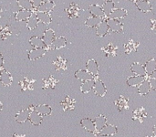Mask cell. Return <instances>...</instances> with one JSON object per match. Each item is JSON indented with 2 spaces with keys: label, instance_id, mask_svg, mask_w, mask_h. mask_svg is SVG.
<instances>
[{
  "label": "cell",
  "instance_id": "obj_1",
  "mask_svg": "<svg viewBox=\"0 0 156 137\" xmlns=\"http://www.w3.org/2000/svg\"><path fill=\"white\" fill-rule=\"evenodd\" d=\"M106 20H107V24L109 26L110 30H112L114 33L122 32V30H123V24L122 22H120V20L112 19V18H109V17Z\"/></svg>",
  "mask_w": 156,
  "mask_h": 137
},
{
  "label": "cell",
  "instance_id": "obj_2",
  "mask_svg": "<svg viewBox=\"0 0 156 137\" xmlns=\"http://www.w3.org/2000/svg\"><path fill=\"white\" fill-rule=\"evenodd\" d=\"M80 125L87 131V132H90L91 134H94V135H97L96 133L97 130H96V127H95V123L92 119L90 118H84L80 121ZM99 135V133H98Z\"/></svg>",
  "mask_w": 156,
  "mask_h": 137
},
{
  "label": "cell",
  "instance_id": "obj_3",
  "mask_svg": "<svg viewBox=\"0 0 156 137\" xmlns=\"http://www.w3.org/2000/svg\"><path fill=\"white\" fill-rule=\"evenodd\" d=\"M48 47L46 49H33L29 51L27 57L30 60L34 61V60H37L40 58H42L48 51Z\"/></svg>",
  "mask_w": 156,
  "mask_h": 137
},
{
  "label": "cell",
  "instance_id": "obj_4",
  "mask_svg": "<svg viewBox=\"0 0 156 137\" xmlns=\"http://www.w3.org/2000/svg\"><path fill=\"white\" fill-rule=\"evenodd\" d=\"M146 80V76H140V75H133L127 78L126 82L130 87H138L142 82Z\"/></svg>",
  "mask_w": 156,
  "mask_h": 137
},
{
  "label": "cell",
  "instance_id": "obj_5",
  "mask_svg": "<svg viewBox=\"0 0 156 137\" xmlns=\"http://www.w3.org/2000/svg\"><path fill=\"white\" fill-rule=\"evenodd\" d=\"M62 110L64 112H69V111H72L75 108V104H76V101L71 98L70 96L67 95L65 97V99L60 103Z\"/></svg>",
  "mask_w": 156,
  "mask_h": 137
},
{
  "label": "cell",
  "instance_id": "obj_6",
  "mask_svg": "<svg viewBox=\"0 0 156 137\" xmlns=\"http://www.w3.org/2000/svg\"><path fill=\"white\" fill-rule=\"evenodd\" d=\"M56 38V35L53 29L48 28L46 31H44L43 35H42V39L44 41V43L46 44L47 47H49L55 40Z\"/></svg>",
  "mask_w": 156,
  "mask_h": 137
},
{
  "label": "cell",
  "instance_id": "obj_7",
  "mask_svg": "<svg viewBox=\"0 0 156 137\" xmlns=\"http://www.w3.org/2000/svg\"><path fill=\"white\" fill-rule=\"evenodd\" d=\"M86 70L92 76L96 77L99 74V65L94 59H90L86 63Z\"/></svg>",
  "mask_w": 156,
  "mask_h": 137
},
{
  "label": "cell",
  "instance_id": "obj_8",
  "mask_svg": "<svg viewBox=\"0 0 156 137\" xmlns=\"http://www.w3.org/2000/svg\"><path fill=\"white\" fill-rule=\"evenodd\" d=\"M34 112L43 116H48L52 114V109L48 104H38L34 106Z\"/></svg>",
  "mask_w": 156,
  "mask_h": 137
},
{
  "label": "cell",
  "instance_id": "obj_9",
  "mask_svg": "<svg viewBox=\"0 0 156 137\" xmlns=\"http://www.w3.org/2000/svg\"><path fill=\"white\" fill-rule=\"evenodd\" d=\"M0 82L3 86L8 87L12 84L13 82V78L12 75L9 71L5 70H1V73H0Z\"/></svg>",
  "mask_w": 156,
  "mask_h": 137
},
{
  "label": "cell",
  "instance_id": "obj_10",
  "mask_svg": "<svg viewBox=\"0 0 156 137\" xmlns=\"http://www.w3.org/2000/svg\"><path fill=\"white\" fill-rule=\"evenodd\" d=\"M93 92H94V93L96 95H98L100 97H104L105 94H106V92H107V89H106L105 84L101 81L97 80V81H95Z\"/></svg>",
  "mask_w": 156,
  "mask_h": 137
},
{
  "label": "cell",
  "instance_id": "obj_11",
  "mask_svg": "<svg viewBox=\"0 0 156 137\" xmlns=\"http://www.w3.org/2000/svg\"><path fill=\"white\" fill-rule=\"evenodd\" d=\"M136 7L144 13H148L152 10V5L147 0H133Z\"/></svg>",
  "mask_w": 156,
  "mask_h": 137
},
{
  "label": "cell",
  "instance_id": "obj_12",
  "mask_svg": "<svg viewBox=\"0 0 156 137\" xmlns=\"http://www.w3.org/2000/svg\"><path fill=\"white\" fill-rule=\"evenodd\" d=\"M75 78L77 80H80L81 81H92L95 79L94 76H92L90 72H88L86 70H79L74 74Z\"/></svg>",
  "mask_w": 156,
  "mask_h": 137
},
{
  "label": "cell",
  "instance_id": "obj_13",
  "mask_svg": "<svg viewBox=\"0 0 156 137\" xmlns=\"http://www.w3.org/2000/svg\"><path fill=\"white\" fill-rule=\"evenodd\" d=\"M118 133V128L115 125L112 124H106L100 132L99 135L102 136H112L115 135Z\"/></svg>",
  "mask_w": 156,
  "mask_h": 137
},
{
  "label": "cell",
  "instance_id": "obj_14",
  "mask_svg": "<svg viewBox=\"0 0 156 137\" xmlns=\"http://www.w3.org/2000/svg\"><path fill=\"white\" fill-rule=\"evenodd\" d=\"M66 13H67V15H68V16L69 18L79 17L80 15V8L77 4L71 3L69 5V6L66 9Z\"/></svg>",
  "mask_w": 156,
  "mask_h": 137
},
{
  "label": "cell",
  "instance_id": "obj_15",
  "mask_svg": "<svg viewBox=\"0 0 156 137\" xmlns=\"http://www.w3.org/2000/svg\"><path fill=\"white\" fill-rule=\"evenodd\" d=\"M89 11H90V15L92 16H95V17H99V18H102L103 19V17L105 16L104 11L102 9V6L99 5H96V4L90 5Z\"/></svg>",
  "mask_w": 156,
  "mask_h": 137
},
{
  "label": "cell",
  "instance_id": "obj_16",
  "mask_svg": "<svg viewBox=\"0 0 156 137\" xmlns=\"http://www.w3.org/2000/svg\"><path fill=\"white\" fill-rule=\"evenodd\" d=\"M110 31V28H109V26L107 24V20H102L99 26L96 27V35L98 37H101V38H103L105 37Z\"/></svg>",
  "mask_w": 156,
  "mask_h": 137
},
{
  "label": "cell",
  "instance_id": "obj_17",
  "mask_svg": "<svg viewBox=\"0 0 156 137\" xmlns=\"http://www.w3.org/2000/svg\"><path fill=\"white\" fill-rule=\"evenodd\" d=\"M35 82L36 81L31 79V78H24L22 81H20V87H21V90L23 92L25 91H33L34 90V85H35Z\"/></svg>",
  "mask_w": 156,
  "mask_h": 137
},
{
  "label": "cell",
  "instance_id": "obj_18",
  "mask_svg": "<svg viewBox=\"0 0 156 137\" xmlns=\"http://www.w3.org/2000/svg\"><path fill=\"white\" fill-rule=\"evenodd\" d=\"M32 15H33L32 11L20 9L15 13V18L16 21H27Z\"/></svg>",
  "mask_w": 156,
  "mask_h": 137
},
{
  "label": "cell",
  "instance_id": "obj_19",
  "mask_svg": "<svg viewBox=\"0 0 156 137\" xmlns=\"http://www.w3.org/2000/svg\"><path fill=\"white\" fill-rule=\"evenodd\" d=\"M67 59H64L61 56H58L55 59V60L53 61V65L56 70H66L67 69Z\"/></svg>",
  "mask_w": 156,
  "mask_h": 137
},
{
  "label": "cell",
  "instance_id": "obj_20",
  "mask_svg": "<svg viewBox=\"0 0 156 137\" xmlns=\"http://www.w3.org/2000/svg\"><path fill=\"white\" fill-rule=\"evenodd\" d=\"M128 15V11L125 8H116L114 9L110 16H108L109 18H112V19H117L120 20L123 17H125Z\"/></svg>",
  "mask_w": 156,
  "mask_h": 137
},
{
  "label": "cell",
  "instance_id": "obj_21",
  "mask_svg": "<svg viewBox=\"0 0 156 137\" xmlns=\"http://www.w3.org/2000/svg\"><path fill=\"white\" fill-rule=\"evenodd\" d=\"M66 45H67V39H66V38H64V37H58V38H55L54 42L49 47H48V49H60L64 48Z\"/></svg>",
  "mask_w": 156,
  "mask_h": 137
},
{
  "label": "cell",
  "instance_id": "obj_22",
  "mask_svg": "<svg viewBox=\"0 0 156 137\" xmlns=\"http://www.w3.org/2000/svg\"><path fill=\"white\" fill-rule=\"evenodd\" d=\"M58 80H57L53 76L49 75L48 77H47V78H45L43 80V86H42V88L44 90L54 89L56 87V85L58 84Z\"/></svg>",
  "mask_w": 156,
  "mask_h": 137
},
{
  "label": "cell",
  "instance_id": "obj_23",
  "mask_svg": "<svg viewBox=\"0 0 156 137\" xmlns=\"http://www.w3.org/2000/svg\"><path fill=\"white\" fill-rule=\"evenodd\" d=\"M55 7V3L53 1L48 0V1H44L43 4H41L37 8V12H45V13H50L53 8Z\"/></svg>",
  "mask_w": 156,
  "mask_h": 137
},
{
  "label": "cell",
  "instance_id": "obj_24",
  "mask_svg": "<svg viewBox=\"0 0 156 137\" xmlns=\"http://www.w3.org/2000/svg\"><path fill=\"white\" fill-rule=\"evenodd\" d=\"M29 44L34 49H46L47 46L44 43L42 38H39L38 36H33L29 39Z\"/></svg>",
  "mask_w": 156,
  "mask_h": 137
},
{
  "label": "cell",
  "instance_id": "obj_25",
  "mask_svg": "<svg viewBox=\"0 0 156 137\" xmlns=\"http://www.w3.org/2000/svg\"><path fill=\"white\" fill-rule=\"evenodd\" d=\"M151 90H152V88H151V83H150L149 79H146L144 82H142L138 86V93L142 96L147 95Z\"/></svg>",
  "mask_w": 156,
  "mask_h": 137
},
{
  "label": "cell",
  "instance_id": "obj_26",
  "mask_svg": "<svg viewBox=\"0 0 156 137\" xmlns=\"http://www.w3.org/2000/svg\"><path fill=\"white\" fill-rule=\"evenodd\" d=\"M131 71L135 74V75H140V76H146L145 69L144 66L139 62H134L131 65Z\"/></svg>",
  "mask_w": 156,
  "mask_h": 137
},
{
  "label": "cell",
  "instance_id": "obj_27",
  "mask_svg": "<svg viewBox=\"0 0 156 137\" xmlns=\"http://www.w3.org/2000/svg\"><path fill=\"white\" fill-rule=\"evenodd\" d=\"M29 114H30V112H29L27 109L22 110V111L18 112V113L16 114L15 120H16V122L18 123V124H24L25 122H27V121L28 120Z\"/></svg>",
  "mask_w": 156,
  "mask_h": 137
},
{
  "label": "cell",
  "instance_id": "obj_28",
  "mask_svg": "<svg viewBox=\"0 0 156 137\" xmlns=\"http://www.w3.org/2000/svg\"><path fill=\"white\" fill-rule=\"evenodd\" d=\"M115 105L117 106V108L120 112H123L129 108V100L126 99L124 96L121 95L120 98L115 102Z\"/></svg>",
  "mask_w": 156,
  "mask_h": 137
},
{
  "label": "cell",
  "instance_id": "obj_29",
  "mask_svg": "<svg viewBox=\"0 0 156 137\" xmlns=\"http://www.w3.org/2000/svg\"><path fill=\"white\" fill-rule=\"evenodd\" d=\"M147 117V113L145 111V109L144 107H140V108H137L133 114V120H138L140 121L141 123L144 121V118Z\"/></svg>",
  "mask_w": 156,
  "mask_h": 137
},
{
  "label": "cell",
  "instance_id": "obj_30",
  "mask_svg": "<svg viewBox=\"0 0 156 137\" xmlns=\"http://www.w3.org/2000/svg\"><path fill=\"white\" fill-rule=\"evenodd\" d=\"M39 21L37 17V14L34 13L27 21H26V24H27V27L30 30V31H33L34 29H36L37 27V25H38Z\"/></svg>",
  "mask_w": 156,
  "mask_h": 137
},
{
  "label": "cell",
  "instance_id": "obj_31",
  "mask_svg": "<svg viewBox=\"0 0 156 137\" xmlns=\"http://www.w3.org/2000/svg\"><path fill=\"white\" fill-rule=\"evenodd\" d=\"M28 121L35 126H39L43 122V117L36 112H32L29 114Z\"/></svg>",
  "mask_w": 156,
  "mask_h": 137
},
{
  "label": "cell",
  "instance_id": "obj_32",
  "mask_svg": "<svg viewBox=\"0 0 156 137\" xmlns=\"http://www.w3.org/2000/svg\"><path fill=\"white\" fill-rule=\"evenodd\" d=\"M37 17L39 21V23H43L45 25H48L51 23L52 18L49 13H45V12H36Z\"/></svg>",
  "mask_w": 156,
  "mask_h": 137
},
{
  "label": "cell",
  "instance_id": "obj_33",
  "mask_svg": "<svg viewBox=\"0 0 156 137\" xmlns=\"http://www.w3.org/2000/svg\"><path fill=\"white\" fill-rule=\"evenodd\" d=\"M144 66V69H145L146 75H148V77H149L150 75H152L156 70V59H151Z\"/></svg>",
  "mask_w": 156,
  "mask_h": 137
},
{
  "label": "cell",
  "instance_id": "obj_34",
  "mask_svg": "<svg viewBox=\"0 0 156 137\" xmlns=\"http://www.w3.org/2000/svg\"><path fill=\"white\" fill-rule=\"evenodd\" d=\"M139 46V43L133 39H130L127 43L124 44V50L126 54H131L133 51H136L137 48Z\"/></svg>",
  "mask_w": 156,
  "mask_h": 137
},
{
  "label": "cell",
  "instance_id": "obj_35",
  "mask_svg": "<svg viewBox=\"0 0 156 137\" xmlns=\"http://www.w3.org/2000/svg\"><path fill=\"white\" fill-rule=\"evenodd\" d=\"M94 123H95L96 130H97V132L99 133V132L106 125V124H107V118H106V116L101 114V115H99V116L94 120Z\"/></svg>",
  "mask_w": 156,
  "mask_h": 137
},
{
  "label": "cell",
  "instance_id": "obj_36",
  "mask_svg": "<svg viewBox=\"0 0 156 137\" xmlns=\"http://www.w3.org/2000/svg\"><path fill=\"white\" fill-rule=\"evenodd\" d=\"M94 84H95V81L94 80L83 81V83L80 85V92L82 93H89L90 92L93 91Z\"/></svg>",
  "mask_w": 156,
  "mask_h": 137
},
{
  "label": "cell",
  "instance_id": "obj_37",
  "mask_svg": "<svg viewBox=\"0 0 156 137\" xmlns=\"http://www.w3.org/2000/svg\"><path fill=\"white\" fill-rule=\"evenodd\" d=\"M102 18H99V17H95V16H89L86 21H85V26H87L88 27H97L99 26V24L102 21Z\"/></svg>",
  "mask_w": 156,
  "mask_h": 137
},
{
  "label": "cell",
  "instance_id": "obj_38",
  "mask_svg": "<svg viewBox=\"0 0 156 137\" xmlns=\"http://www.w3.org/2000/svg\"><path fill=\"white\" fill-rule=\"evenodd\" d=\"M116 50H117V47L112 43H110L106 47L102 48V51L104 52L106 57H112V56L114 57L116 55Z\"/></svg>",
  "mask_w": 156,
  "mask_h": 137
},
{
  "label": "cell",
  "instance_id": "obj_39",
  "mask_svg": "<svg viewBox=\"0 0 156 137\" xmlns=\"http://www.w3.org/2000/svg\"><path fill=\"white\" fill-rule=\"evenodd\" d=\"M17 5L21 9L32 11L35 7L31 0H17Z\"/></svg>",
  "mask_w": 156,
  "mask_h": 137
},
{
  "label": "cell",
  "instance_id": "obj_40",
  "mask_svg": "<svg viewBox=\"0 0 156 137\" xmlns=\"http://www.w3.org/2000/svg\"><path fill=\"white\" fill-rule=\"evenodd\" d=\"M102 9L104 11V14L107 15L108 16H110V14L114 10V2L112 0H106L103 3L102 5Z\"/></svg>",
  "mask_w": 156,
  "mask_h": 137
},
{
  "label": "cell",
  "instance_id": "obj_41",
  "mask_svg": "<svg viewBox=\"0 0 156 137\" xmlns=\"http://www.w3.org/2000/svg\"><path fill=\"white\" fill-rule=\"evenodd\" d=\"M11 35V28L9 26H0V38L6 39Z\"/></svg>",
  "mask_w": 156,
  "mask_h": 137
},
{
  "label": "cell",
  "instance_id": "obj_42",
  "mask_svg": "<svg viewBox=\"0 0 156 137\" xmlns=\"http://www.w3.org/2000/svg\"><path fill=\"white\" fill-rule=\"evenodd\" d=\"M32 1V3H33V5H34V7L35 8H37L41 4H43V2H44V0H31Z\"/></svg>",
  "mask_w": 156,
  "mask_h": 137
},
{
  "label": "cell",
  "instance_id": "obj_43",
  "mask_svg": "<svg viewBox=\"0 0 156 137\" xmlns=\"http://www.w3.org/2000/svg\"><path fill=\"white\" fill-rule=\"evenodd\" d=\"M151 29L156 33V18L151 19Z\"/></svg>",
  "mask_w": 156,
  "mask_h": 137
},
{
  "label": "cell",
  "instance_id": "obj_44",
  "mask_svg": "<svg viewBox=\"0 0 156 137\" xmlns=\"http://www.w3.org/2000/svg\"><path fill=\"white\" fill-rule=\"evenodd\" d=\"M149 80H150V83H151L152 90L156 92V80H154V79H149Z\"/></svg>",
  "mask_w": 156,
  "mask_h": 137
},
{
  "label": "cell",
  "instance_id": "obj_45",
  "mask_svg": "<svg viewBox=\"0 0 156 137\" xmlns=\"http://www.w3.org/2000/svg\"><path fill=\"white\" fill-rule=\"evenodd\" d=\"M3 65H4V58H3V56H2V54L0 52V68H2Z\"/></svg>",
  "mask_w": 156,
  "mask_h": 137
},
{
  "label": "cell",
  "instance_id": "obj_46",
  "mask_svg": "<svg viewBox=\"0 0 156 137\" xmlns=\"http://www.w3.org/2000/svg\"><path fill=\"white\" fill-rule=\"evenodd\" d=\"M12 137H26L24 134H14Z\"/></svg>",
  "mask_w": 156,
  "mask_h": 137
},
{
  "label": "cell",
  "instance_id": "obj_47",
  "mask_svg": "<svg viewBox=\"0 0 156 137\" xmlns=\"http://www.w3.org/2000/svg\"><path fill=\"white\" fill-rule=\"evenodd\" d=\"M149 79H154V80H156V70L152 74L149 76Z\"/></svg>",
  "mask_w": 156,
  "mask_h": 137
},
{
  "label": "cell",
  "instance_id": "obj_48",
  "mask_svg": "<svg viewBox=\"0 0 156 137\" xmlns=\"http://www.w3.org/2000/svg\"><path fill=\"white\" fill-rule=\"evenodd\" d=\"M153 133H154V137H156V125L154 126V128H153Z\"/></svg>",
  "mask_w": 156,
  "mask_h": 137
},
{
  "label": "cell",
  "instance_id": "obj_49",
  "mask_svg": "<svg viewBox=\"0 0 156 137\" xmlns=\"http://www.w3.org/2000/svg\"><path fill=\"white\" fill-rule=\"evenodd\" d=\"M2 110H3V103L0 102V112H1Z\"/></svg>",
  "mask_w": 156,
  "mask_h": 137
},
{
  "label": "cell",
  "instance_id": "obj_50",
  "mask_svg": "<svg viewBox=\"0 0 156 137\" xmlns=\"http://www.w3.org/2000/svg\"><path fill=\"white\" fill-rule=\"evenodd\" d=\"M1 16H2V9L0 8V17H1Z\"/></svg>",
  "mask_w": 156,
  "mask_h": 137
},
{
  "label": "cell",
  "instance_id": "obj_51",
  "mask_svg": "<svg viewBox=\"0 0 156 137\" xmlns=\"http://www.w3.org/2000/svg\"><path fill=\"white\" fill-rule=\"evenodd\" d=\"M145 137H154V136H145Z\"/></svg>",
  "mask_w": 156,
  "mask_h": 137
},
{
  "label": "cell",
  "instance_id": "obj_52",
  "mask_svg": "<svg viewBox=\"0 0 156 137\" xmlns=\"http://www.w3.org/2000/svg\"><path fill=\"white\" fill-rule=\"evenodd\" d=\"M147 1H151V0H147Z\"/></svg>",
  "mask_w": 156,
  "mask_h": 137
},
{
  "label": "cell",
  "instance_id": "obj_53",
  "mask_svg": "<svg viewBox=\"0 0 156 137\" xmlns=\"http://www.w3.org/2000/svg\"><path fill=\"white\" fill-rule=\"evenodd\" d=\"M0 73H1V70H0Z\"/></svg>",
  "mask_w": 156,
  "mask_h": 137
}]
</instances>
